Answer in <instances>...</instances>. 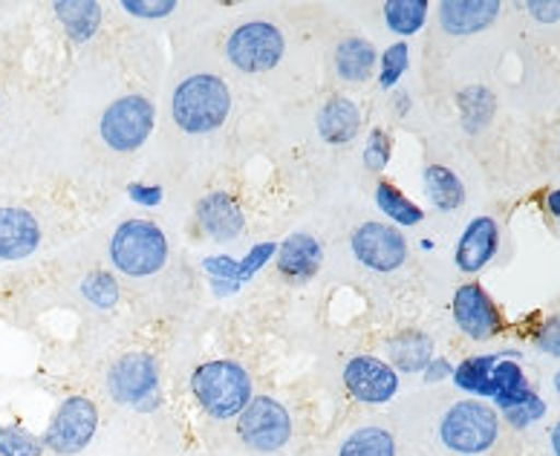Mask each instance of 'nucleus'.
Here are the masks:
<instances>
[{"instance_id": "1", "label": "nucleus", "mask_w": 560, "mask_h": 456, "mask_svg": "<svg viewBox=\"0 0 560 456\" xmlns=\"http://www.w3.org/2000/svg\"><path fill=\"white\" fill-rule=\"evenodd\" d=\"M171 113L179 130L191 137L214 133L232 113V93L223 79H217L211 72H197L176 84Z\"/></svg>"}, {"instance_id": "2", "label": "nucleus", "mask_w": 560, "mask_h": 456, "mask_svg": "<svg viewBox=\"0 0 560 456\" xmlns=\"http://www.w3.org/2000/svg\"><path fill=\"white\" fill-rule=\"evenodd\" d=\"M191 390L209 417L232 419L252 401V378L234 361H209L194 373Z\"/></svg>"}, {"instance_id": "3", "label": "nucleus", "mask_w": 560, "mask_h": 456, "mask_svg": "<svg viewBox=\"0 0 560 456\" xmlns=\"http://www.w3.org/2000/svg\"><path fill=\"white\" fill-rule=\"evenodd\" d=\"M110 260L130 278H148L168 264V241L151 220H128L113 234Z\"/></svg>"}, {"instance_id": "4", "label": "nucleus", "mask_w": 560, "mask_h": 456, "mask_svg": "<svg viewBox=\"0 0 560 456\" xmlns=\"http://www.w3.org/2000/svg\"><path fill=\"white\" fill-rule=\"evenodd\" d=\"M497 413L482 401H456L454 408L442 417L440 440L454 454L477 456L494 445L497 440Z\"/></svg>"}, {"instance_id": "5", "label": "nucleus", "mask_w": 560, "mask_h": 456, "mask_svg": "<svg viewBox=\"0 0 560 456\" xmlns=\"http://www.w3.org/2000/svg\"><path fill=\"white\" fill-rule=\"evenodd\" d=\"M107 390L119 405L151 410L160 401V367L148 352L121 355L107 373Z\"/></svg>"}, {"instance_id": "6", "label": "nucleus", "mask_w": 560, "mask_h": 456, "mask_svg": "<svg viewBox=\"0 0 560 456\" xmlns=\"http://www.w3.org/2000/svg\"><path fill=\"white\" fill-rule=\"evenodd\" d=\"M225 56L241 72H269L283 58V33L269 21H248L229 35Z\"/></svg>"}, {"instance_id": "7", "label": "nucleus", "mask_w": 560, "mask_h": 456, "mask_svg": "<svg viewBox=\"0 0 560 456\" xmlns=\"http://www.w3.org/2000/svg\"><path fill=\"white\" fill-rule=\"evenodd\" d=\"M237 436L246 448L272 454V451L283 448L292 436V419H289L287 408L272 396H252V401L237 417Z\"/></svg>"}, {"instance_id": "8", "label": "nucleus", "mask_w": 560, "mask_h": 456, "mask_svg": "<svg viewBox=\"0 0 560 456\" xmlns=\"http://www.w3.org/2000/svg\"><path fill=\"white\" fill-rule=\"evenodd\" d=\"M98 428V408L88 396H70L61 401V408L56 410V417L49 422L47 433H44V448L52 454L72 456L88 448Z\"/></svg>"}, {"instance_id": "9", "label": "nucleus", "mask_w": 560, "mask_h": 456, "mask_svg": "<svg viewBox=\"0 0 560 456\" xmlns=\"http://www.w3.org/2000/svg\"><path fill=\"white\" fill-rule=\"evenodd\" d=\"M153 119H156V110H153L148 98L125 96L107 107L98 130H102V139H105L107 148L119 153H130L142 148L144 139L151 137Z\"/></svg>"}, {"instance_id": "10", "label": "nucleus", "mask_w": 560, "mask_h": 456, "mask_svg": "<svg viewBox=\"0 0 560 456\" xmlns=\"http://www.w3.org/2000/svg\"><path fill=\"white\" fill-rule=\"evenodd\" d=\"M352 255L373 272H396L408 260V243L393 225L364 223L352 232Z\"/></svg>"}, {"instance_id": "11", "label": "nucleus", "mask_w": 560, "mask_h": 456, "mask_svg": "<svg viewBox=\"0 0 560 456\" xmlns=\"http://www.w3.org/2000/svg\"><path fill=\"white\" fill-rule=\"evenodd\" d=\"M345 387L361 405H385L399 390V376L387 361L373 359V355H355L347 361Z\"/></svg>"}, {"instance_id": "12", "label": "nucleus", "mask_w": 560, "mask_h": 456, "mask_svg": "<svg viewBox=\"0 0 560 456\" xmlns=\"http://www.w3.org/2000/svg\"><path fill=\"white\" fill-rule=\"evenodd\" d=\"M454 320L456 327L474 341H489L503 329V318H500L494 301L486 295L480 283H465V287L456 289Z\"/></svg>"}, {"instance_id": "13", "label": "nucleus", "mask_w": 560, "mask_h": 456, "mask_svg": "<svg viewBox=\"0 0 560 456\" xmlns=\"http://www.w3.org/2000/svg\"><path fill=\"white\" fill-rule=\"evenodd\" d=\"M197 223H200L202 234H209L211 241L229 243L234 237H241L246 217H243L241 202L234 200L232 194H209L197 202Z\"/></svg>"}, {"instance_id": "14", "label": "nucleus", "mask_w": 560, "mask_h": 456, "mask_svg": "<svg viewBox=\"0 0 560 456\" xmlns=\"http://www.w3.org/2000/svg\"><path fill=\"white\" fill-rule=\"evenodd\" d=\"M40 225L30 211L0 209V260H24L38 248Z\"/></svg>"}, {"instance_id": "15", "label": "nucleus", "mask_w": 560, "mask_h": 456, "mask_svg": "<svg viewBox=\"0 0 560 456\" xmlns=\"http://www.w3.org/2000/svg\"><path fill=\"white\" fill-rule=\"evenodd\" d=\"M500 15L497 0H445L440 3V24L448 35H474L494 24Z\"/></svg>"}, {"instance_id": "16", "label": "nucleus", "mask_w": 560, "mask_h": 456, "mask_svg": "<svg viewBox=\"0 0 560 456\" xmlns=\"http://www.w3.org/2000/svg\"><path fill=\"white\" fill-rule=\"evenodd\" d=\"M320 260H324V248H320L313 234H292L278 248V272L289 283L310 281L318 272Z\"/></svg>"}, {"instance_id": "17", "label": "nucleus", "mask_w": 560, "mask_h": 456, "mask_svg": "<svg viewBox=\"0 0 560 456\" xmlns=\"http://www.w3.org/2000/svg\"><path fill=\"white\" fill-rule=\"evenodd\" d=\"M497 241H500V234H497V223L491 217H477V220H471L468 229L463 232V237H459V246H456V266H459V272H480L482 266L494 257Z\"/></svg>"}, {"instance_id": "18", "label": "nucleus", "mask_w": 560, "mask_h": 456, "mask_svg": "<svg viewBox=\"0 0 560 456\" xmlns=\"http://www.w3.org/2000/svg\"><path fill=\"white\" fill-rule=\"evenodd\" d=\"M503 355H505V352H503ZM489 399H494L503 410L521 408V405H526V401L535 399V390L528 387L526 373H523L517 361L500 359L494 367H491Z\"/></svg>"}, {"instance_id": "19", "label": "nucleus", "mask_w": 560, "mask_h": 456, "mask_svg": "<svg viewBox=\"0 0 560 456\" xmlns=\"http://www.w3.org/2000/svg\"><path fill=\"white\" fill-rule=\"evenodd\" d=\"M361 128L359 107L352 105L350 98L336 96L329 98L327 105L318 110V133L329 144H347L355 139Z\"/></svg>"}, {"instance_id": "20", "label": "nucleus", "mask_w": 560, "mask_h": 456, "mask_svg": "<svg viewBox=\"0 0 560 456\" xmlns=\"http://www.w3.org/2000/svg\"><path fill=\"white\" fill-rule=\"evenodd\" d=\"M387 355L390 367L401 373H424V367L433 361V341L424 332L408 329L387 341Z\"/></svg>"}, {"instance_id": "21", "label": "nucleus", "mask_w": 560, "mask_h": 456, "mask_svg": "<svg viewBox=\"0 0 560 456\" xmlns=\"http://www.w3.org/2000/svg\"><path fill=\"white\" fill-rule=\"evenodd\" d=\"M376 67V47L364 38H345L336 47V72L345 81H368Z\"/></svg>"}, {"instance_id": "22", "label": "nucleus", "mask_w": 560, "mask_h": 456, "mask_svg": "<svg viewBox=\"0 0 560 456\" xmlns=\"http://www.w3.org/2000/svg\"><path fill=\"white\" fill-rule=\"evenodd\" d=\"M52 9L72 40H90L102 26V7L93 0H61Z\"/></svg>"}, {"instance_id": "23", "label": "nucleus", "mask_w": 560, "mask_h": 456, "mask_svg": "<svg viewBox=\"0 0 560 456\" xmlns=\"http://www.w3.org/2000/svg\"><path fill=\"white\" fill-rule=\"evenodd\" d=\"M424 191H428L433 206L442 211H456L465 202V188L459 176L454 171L442 168V165H431L424 171Z\"/></svg>"}, {"instance_id": "24", "label": "nucleus", "mask_w": 560, "mask_h": 456, "mask_svg": "<svg viewBox=\"0 0 560 456\" xmlns=\"http://www.w3.org/2000/svg\"><path fill=\"white\" fill-rule=\"evenodd\" d=\"M338 456H396V440L378 424H364L347 436Z\"/></svg>"}, {"instance_id": "25", "label": "nucleus", "mask_w": 560, "mask_h": 456, "mask_svg": "<svg viewBox=\"0 0 560 456\" xmlns=\"http://www.w3.org/2000/svg\"><path fill=\"white\" fill-rule=\"evenodd\" d=\"M500 359H503V352H491V355H474V359L463 361V364L454 370L456 387H463V390H468V393H477V396H489L491 367H494Z\"/></svg>"}, {"instance_id": "26", "label": "nucleus", "mask_w": 560, "mask_h": 456, "mask_svg": "<svg viewBox=\"0 0 560 456\" xmlns=\"http://www.w3.org/2000/svg\"><path fill=\"white\" fill-rule=\"evenodd\" d=\"M376 202H378V209L385 211L387 217H393V223L419 225L424 220V211L419 209L417 202L408 200V197H405V194L390 183H378Z\"/></svg>"}, {"instance_id": "27", "label": "nucleus", "mask_w": 560, "mask_h": 456, "mask_svg": "<svg viewBox=\"0 0 560 456\" xmlns=\"http://www.w3.org/2000/svg\"><path fill=\"white\" fill-rule=\"evenodd\" d=\"M424 17H428V3L424 0H390V3H385V21L393 33H419Z\"/></svg>"}, {"instance_id": "28", "label": "nucleus", "mask_w": 560, "mask_h": 456, "mask_svg": "<svg viewBox=\"0 0 560 456\" xmlns=\"http://www.w3.org/2000/svg\"><path fill=\"white\" fill-rule=\"evenodd\" d=\"M81 295L88 297V304L96 309H113L119 301V283L113 281V274L93 272L81 281Z\"/></svg>"}, {"instance_id": "29", "label": "nucleus", "mask_w": 560, "mask_h": 456, "mask_svg": "<svg viewBox=\"0 0 560 456\" xmlns=\"http://www.w3.org/2000/svg\"><path fill=\"white\" fill-rule=\"evenodd\" d=\"M44 454V442L33 436L24 428L7 424L0 428V456H40Z\"/></svg>"}, {"instance_id": "30", "label": "nucleus", "mask_w": 560, "mask_h": 456, "mask_svg": "<svg viewBox=\"0 0 560 456\" xmlns=\"http://www.w3.org/2000/svg\"><path fill=\"white\" fill-rule=\"evenodd\" d=\"M390 137H387L385 130H373L368 139V148H364V165L370 171H385L387 162H390Z\"/></svg>"}, {"instance_id": "31", "label": "nucleus", "mask_w": 560, "mask_h": 456, "mask_svg": "<svg viewBox=\"0 0 560 456\" xmlns=\"http://www.w3.org/2000/svg\"><path fill=\"white\" fill-rule=\"evenodd\" d=\"M408 67V44H393L382 56V87L390 90Z\"/></svg>"}, {"instance_id": "32", "label": "nucleus", "mask_w": 560, "mask_h": 456, "mask_svg": "<svg viewBox=\"0 0 560 456\" xmlns=\"http://www.w3.org/2000/svg\"><path fill=\"white\" fill-rule=\"evenodd\" d=\"M121 9L137 17H168L176 9V3L174 0H151V3L148 0H125Z\"/></svg>"}, {"instance_id": "33", "label": "nucleus", "mask_w": 560, "mask_h": 456, "mask_svg": "<svg viewBox=\"0 0 560 456\" xmlns=\"http://www.w3.org/2000/svg\"><path fill=\"white\" fill-rule=\"evenodd\" d=\"M535 344H537V350H544L546 355H555V359H560V315L549 318L544 327L537 329Z\"/></svg>"}, {"instance_id": "34", "label": "nucleus", "mask_w": 560, "mask_h": 456, "mask_svg": "<svg viewBox=\"0 0 560 456\" xmlns=\"http://www.w3.org/2000/svg\"><path fill=\"white\" fill-rule=\"evenodd\" d=\"M546 413V405L540 399H532L526 401V405H521V408H512L505 410V417H509V422L514 424V428H526L528 422H535V419H540Z\"/></svg>"}, {"instance_id": "35", "label": "nucleus", "mask_w": 560, "mask_h": 456, "mask_svg": "<svg viewBox=\"0 0 560 456\" xmlns=\"http://www.w3.org/2000/svg\"><path fill=\"white\" fill-rule=\"evenodd\" d=\"M528 12L537 21H544V24H552L560 17V3H544V0H535V3H528Z\"/></svg>"}, {"instance_id": "36", "label": "nucleus", "mask_w": 560, "mask_h": 456, "mask_svg": "<svg viewBox=\"0 0 560 456\" xmlns=\"http://www.w3.org/2000/svg\"><path fill=\"white\" fill-rule=\"evenodd\" d=\"M448 376H454V367H451L445 359L431 361V364L424 367V382H442V378H448Z\"/></svg>"}, {"instance_id": "37", "label": "nucleus", "mask_w": 560, "mask_h": 456, "mask_svg": "<svg viewBox=\"0 0 560 456\" xmlns=\"http://www.w3.org/2000/svg\"><path fill=\"white\" fill-rule=\"evenodd\" d=\"M130 197L139 202H148V206H156L162 200L160 188H130Z\"/></svg>"}, {"instance_id": "38", "label": "nucleus", "mask_w": 560, "mask_h": 456, "mask_svg": "<svg viewBox=\"0 0 560 456\" xmlns=\"http://www.w3.org/2000/svg\"><path fill=\"white\" fill-rule=\"evenodd\" d=\"M546 206H549V211H552L555 217H560V188L546 197Z\"/></svg>"}, {"instance_id": "39", "label": "nucleus", "mask_w": 560, "mask_h": 456, "mask_svg": "<svg viewBox=\"0 0 560 456\" xmlns=\"http://www.w3.org/2000/svg\"><path fill=\"white\" fill-rule=\"evenodd\" d=\"M552 451L555 456H560V422L555 424V431H552Z\"/></svg>"}]
</instances>
